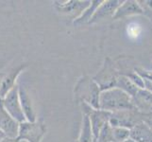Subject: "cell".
<instances>
[{"instance_id":"1","label":"cell","mask_w":152,"mask_h":142,"mask_svg":"<svg viewBox=\"0 0 152 142\" xmlns=\"http://www.w3.org/2000/svg\"><path fill=\"white\" fill-rule=\"evenodd\" d=\"M132 98L117 87L103 90L99 97V109L109 113L134 109Z\"/></svg>"},{"instance_id":"2","label":"cell","mask_w":152,"mask_h":142,"mask_svg":"<svg viewBox=\"0 0 152 142\" xmlns=\"http://www.w3.org/2000/svg\"><path fill=\"white\" fill-rule=\"evenodd\" d=\"M101 90L94 79L81 77L75 85L74 94L76 99L81 103H86L93 109H99V97Z\"/></svg>"},{"instance_id":"3","label":"cell","mask_w":152,"mask_h":142,"mask_svg":"<svg viewBox=\"0 0 152 142\" xmlns=\"http://www.w3.org/2000/svg\"><path fill=\"white\" fill-rule=\"evenodd\" d=\"M45 132V124L42 120H36L34 122L25 121L20 123L18 140L25 142H42Z\"/></svg>"},{"instance_id":"4","label":"cell","mask_w":152,"mask_h":142,"mask_svg":"<svg viewBox=\"0 0 152 142\" xmlns=\"http://www.w3.org/2000/svg\"><path fill=\"white\" fill-rule=\"evenodd\" d=\"M2 104L5 110L12 116V117L17 120L19 123L27 121L23 113L22 107H21L19 94H18V85L12 88L10 92L6 94V96L1 99Z\"/></svg>"},{"instance_id":"5","label":"cell","mask_w":152,"mask_h":142,"mask_svg":"<svg viewBox=\"0 0 152 142\" xmlns=\"http://www.w3.org/2000/svg\"><path fill=\"white\" fill-rule=\"evenodd\" d=\"M119 75H117V72L115 70L114 66L113 65L111 60L107 58L104 62V65L97 74L94 77V81H95L97 85L100 88V90H106L115 86V82Z\"/></svg>"},{"instance_id":"6","label":"cell","mask_w":152,"mask_h":142,"mask_svg":"<svg viewBox=\"0 0 152 142\" xmlns=\"http://www.w3.org/2000/svg\"><path fill=\"white\" fill-rule=\"evenodd\" d=\"M91 1H80V0H69L65 2H54V6L56 10L61 14L68 15V16L73 17V20L77 18L83 13Z\"/></svg>"},{"instance_id":"7","label":"cell","mask_w":152,"mask_h":142,"mask_svg":"<svg viewBox=\"0 0 152 142\" xmlns=\"http://www.w3.org/2000/svg\"><path fill=\"white\" fill-rule=\"evenodd\" d=\"M20 123L15 120L6 110L0 101V130L6 138H18Z\"/></svg>"},{"instance_id":"8","label":"cell","mask_w":152,"mask_h":142,"mask_svg":"<svg viewBox=\"0 0 152 142\" xmlns=\"http://www.w3.org/2000/svg\"><path fill=\"white\" fill-rule=\"evenodd\" d=\"M122 2L123 1H120V0H107V1L105 0V1H102L97 7L89 24H96L107 18H113L117 8L121 5Z\"/></svg>"},{"instance_id":"9","label":"cell","mask_w":152,"mask_h":142,"mask_svg":"<svg viewBox=\"0 0 152 142\" xmlns=\"http://www.w3.org/2000/svg\"><path fill=\"white\" fill-rule=\"evenodd\" d=\"M18 94L21 107H22L26 120L28 122L36 121L37 120V115H36L32 99H31L28 91L24 85H18Z\"/></svg>"},{"instance_id":"10","label":"cell","mask_w":152,"mask_h":142,"mask_svg":"<svg viewBox=\"0 0 152 142\" xmlns=\"http://www.w3.org/2000/svg\"><path fill=\"white\" fill-rule=\"evenodd\" d=\"M132 110H123V111L111 113L109 119L110 125L112 127H124L132 129L135 124H137L134 121V115L132 112Z\"/></svg>"},{"instance_id":"11","label":"cell","mask_w":152,"mask_h":142,"mask_svg":"<svg viewBox=\"0 0 152 142\" xmlns=\"http://www.w3.org/2000/svg\"><path fill=\"white\" fill-rule=\"evenodd\" d=\"M27 67V65H21L17 68H14L10 71L9 74H5L2 80L0 81V97L4 98L6 94L10 92L12 88L16 86V82L19 75L22 73L25 68Z\"/></svg>"},{"instance_id":"12","label":"cell","mask_w":152,"mask_h":142,"mask_svg":"<svg viewBox=\"0 0 152 142\" xmlns=\"http://www.w3.org/2000/svg\"><path fill=\"white\" fill-rule=\"evenodd\" d=\"M142 13H144V10L140 6L139 2L133 1V0H126V1H123L121 5L117 8L113 19L118 20L128 16H132V15H137Z\"/></svg>"},{"instance_id":"13","label":"cell","mask_w":152,"mask_h":142,"mask_svg":"<svg viewBox=\"0 0 152 142\" xmlns=\"http://www.w3.org/2000/svg\"><path fill=\"white\" fill-rule=\"evenodd\" d=\"M130 138L135 142H152V129L145 122H139L130 129Z\"/></svg>"},{"instance_id":"14","label":"cell","mask_w":152,"mask_h":142,"mask_svg":"<svg viewBox=\"0 0 152 142\" xmlns=\"http://www.w3.org/2000/svg\"><path fill=\"white\" fill-rule=\"evenodd\" d=\"M134 107L141 110H152V94L145 89H139L132 98Z\"/></svg>"},{"instance_id":"15","label":"cell","mask_w":152,"mask_h":142,"mask_svg":"<svg viewBox=\"0 0 152 142\" xmlns=\"http://www.w3.org/2000/svg\"><path fill=\"white\" fill-rule=\"evenodd\" d=\"M101 2H102V0H94V1H91L90 5L83 10V13L80 16L76 18L75 20H73V24H74L75 27H80V26L84 24H89L94 13H95L97 7L100 5Z\"/></svg>"},{"instance_id":"16","label":"cell","mask_w":152,"mask_h":142,"mask_svg":"<svg viewBox=\"0 0 152 142\" xmlns=\"http://www.w3.org/2000/svg\"><path fill=\"white\" fill-rule=\"evenodd\" d=\"M77 142H95V136H94L90 118H89L88 115L85 114H83L82 117L80 132Z\"/></svg>"},{"instance_id":"17","label":"cell","mask_w":152,"mask_h":142,"mask_svg":"<svg viewBox=\"0 0 152 142\" xmlns=\"http://www.w3.org/2000/svg\"><path fill=\"white\" fill-rule=\"evenodd\" d=\"M114 87H117L119 89H121L122 91L127 93L129 96H130L132 98H133L136 95V93H137V91L139 90V88L136 86L126 75H119L118 76Z\"/></svg>"},{"instance_id":"18","label":"cell","mask_w":152,"mask_h":142,"mask_svg":"<svg viewBox=\"0 0 152 142\" xmlns=\"http://www.w3.org/2000/svg\"><path fill=\"white\" fill-rule=\"evenodd\" d=\"M113 142H124L130 138V129L124 127H112Z\"/></svg>"},{"instance_id":"19","label":"cell","mask_w":152,"mask_h":142,"mask_svg":"<svg viewBox=\"0 0 152 142\" xmlns=\"http://www.w3.org/2000/svg\"><path fill=\"white\" fill-rule=\"evenodd\" d=\"M95 142H113V128L109 122H107L101 128L100 132L98 134L97 138L96 139Z\"/></svg>"},{"instance_id":"20","label":"cell","mask_w":152,"mask_h":142,"mask_svg":"<svg viewBox=\"0 0 152 142\" xmlns=\"http://www.w3.org/2000/svg\"><path fill=\"white\" fill-rule=\"evenodd\" d=\"M144 89L152 94V81L144 79Z\"/></svg>"},{"instance_id":"21","label":"cell","mask_w":152,"mask_h":142,"mask_svg":"<svg viewBox=\"0 0 152 142\" xmlns=\"http://www.w3.org/2000/svg\"><path fill=\"white\" fill-rule=\"evenodd\" d=\"M0 142H19L18 138H5L2 139Z\"/></svg>"},{"instance_id":"22","label":"cell","mask_w":152,"mask_h":142,"mask_svg":"<svg viewBox=\"0 0 152 142\" xmlns=\"http://www.w3.org/2000/svg\"><path fill=\"white\" fill-rule=\"evenodd\" d=\"M5 138H6V136H5V135L3 134V132L1 130H0V141H1L2 139H4Z\"/></svg>"},{"instance_id":"23","label":"cell","mask_w":152,"mask_h":142,"mask_svg":"<svg viewBox=\"0 0 152 142\" xmlns=\"http://www.w3.org/2000/svg\"><path fill=\"white\" fill-rule=\"evenodd\" d=\"M4 75H5V74H4V73H3V72H0V81H1V80H2V78L4 77Z\"/></svg>"},{"instance_id":"24","label":"cell","mask_w":152,"mask_h":142,"mask_svg":"<svg viewBox=\"0 0 152 142\" xmlns=\"http://www.w3.org/2000/svg\"><path fill=\"white\" fill-rule=\"evenodd\" d=\"M124 142H135L133 139H132V138H129V139H127L126 141H124Z\"/></svg>"},{"instance_id":"25","label":"cell","mask_w":152,"mask_h":142,"mask_svg":"<svg viewBox=\"0 0 152 142\" xmlns=\"http://www.w3.org/2000/svg\"><path fill=\"white\" fill-rule=\"evenodd\" d=\"M19 142H25V141H21V140H19Z\"/></svg>"},{"instance_id":"26","label":"cell","mask_w":152,"mask_h":142,"mask_svg":"<svg viewBox=\"0 0 152 142\" xmlns=\"http://www.w3.org/2000/svg\"><path fill=\"white\" fill-rule=\"evenodd\" d=\"M0 101H1V97H0Z\"/></svg>"},{"instance_id":"27","label":"cell","mask_w":152,"mask_h":142,"mask_svg":"<svg viewBox=\"0 0 152 142\" xmlns=\"http://www.w3.org/2000/svg\"><path fill=\"white\" fill-rule=\"evenodd\" d=\"M75 142H77V141H75Z\"/></svg>"}]
</instances>
